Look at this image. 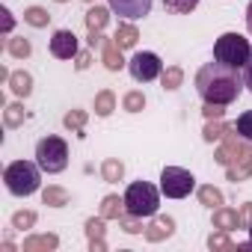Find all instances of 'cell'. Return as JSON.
Instances as JSON below:
<instances>
[{"label":"cell","instance_id":"6da1fadb","mask_svg":"<svg viewBox=\"0 0 252 252\" xmlns=\"http://www.w3.org/2000/svg\"><path fill=\"white\" fill-rule=\"evenodd\" d=\"M240 89H243V77L231 65L205 63L196 74V92L208 104H231V101H237Z\"/></svg>","mask_w":252,"mask_h":252},{"label":"cell","instance_id":"7a4b0ae2","mask_svg":"<svg viewBox=\"0 0 252 252\" xmlns=\"http://www.w3.org/2000/svg\"><path fill=\"white\" fill-rule=\"evenodd\" d=\"M39 169H42V166H39V163H30V160H15V163H9L6 172H3L6 190H9L12 196H30V193H36L39 184H42Z\"/></svg>","mask_w":252,"mask_h":252},{"label":"cell","instance_id":"3957f363","mask_svg":"<svg viewBox=\"0 0 252 252\" xmlns=\"http://www.w3.org/2000/svg\"><path fill=\"white\" fill-rule=\"evenodd\" d=\"M214 60L222 63V65H231V68H240L252 60V48H249V39H243L240 33H222L214 45Z\"/></svg>","mask_w":252,"mask_h":252},{"label":"cell","instance_id":"277c9868","mask_svg":"<svg viewBox=\"0 0 252 252\" xmlns=\"http://www.w3.org/2000/svg\"><path fill=\"white\" fill-rule=\"evenodd\" d=\"M158 205H160V193L149 181H134L128 190H125V208H128V214H134V217H155Z\"/></svg>","mask_w":252,"mask_h":252},{"label":"cell","instance_id":"5b68a950","mask_svg":"<svg viewBox=\"0 0 252 252\" xmlns=\"http://www.w3.org/2000/svg\"><path fill=\"white\" fill-rule=\"evenodd\" d=\"M36 163L48 172V175H57L68 166V146L65 140L60 137H45L36 143Z\"/></svg>","mask_w":252,"mask_h":252},{"label":"cell","instance_id":"8992f818","mask_svg":"<svg viewBox=\"0 0 252 252\" xmlns=\"http://www.w3.org/2000/svg\"><path fill=\"white\" fill-rule=\"evenodd\" d=\"M214 160L220 163V166H231V163H252V140H243L240 134H234V128H228L225 131V137H222V146L217 149V155H214Z\"/></svg>","mask_w":252,"mask_h":252},{"label":"cell","instance_id":"52a82bcc","mask_svg":"<svg viewBox=\"0 0 252 252\" xmlns=\"http://www.w3.org/2000/svg\"><path fill=\"white\" fill-rule=\"evenodd\" d=\"M196 187V178L190 169H181V166H163L160 172V190L166 199H184L190 196V190Z\"/></svg>","mask_w":252,"mask_h":252},{"label":"cell","instance_id":"ba28073f","mask_svg":"<svg viewBox=\"0 0 252 252\" xmlns=\"http://www.w3.org/2000/svg\"><path fill=\"white\" fill-rule=\"evenodd\" d=\"M128 71H131V77H134L137 83H149V80H155V77L163 74V63H160L158 54H152V51H140V54L131 57Z\"/></svg>","mask_w":252,"mask_h":252},{"label":"cell","instance_id":"9c48e42d","mask_svg":"<svg viewBox=\"0 0 252 252\" xmlns=\"http://www.w3.org/2000/svg\"><path fill=\"white\" fill-rule=\"evenodd\" d=\"M107 3L125 21H137V18H146L152 12V0H107Z\"/></svg>","mask_w":252,"mask_h":252},{"label":"cell","instance_id":"30bf717a","mask_svg":"<svg viewBox=\"0 0 252 252\" xmlns=\"http://www.w3.org/2000/svg\"><path fill=\"white\" fill-rule=\"evenodd\" d=\"M51 54L57 57V60H71V57H77L80 51H77V36L71 33V30H57L54 36H51Z\"/></svg>","mask_w":252,"mask_h":252},{"label":"cell","instance_id":"8fae6325","mask_svg":"<svg viewBox=\"0 0 252 252\" xmlns=\"http://www.w3.org/2000/svg\"><path fill=\"white\" fill-rule=\"evenodd\" d=\"M172 231H175V220L172 217H155L149 225H146V240L149 243H160V240H166V237H172Z\"/></svg>","mask_w":252,"mask_h":252},{"label":"cell","instance_id":"7c38bea8","mask_svg":"<svg viewBox=\"0 0 252 252\" xmlns=\"http://www.w3.org/2000/svg\"><path fill=\"white\" fill-rule=\"evenodd\" d=\"M211 222H214V228H222V231L243 228L240 211H234V208H214V217H211Z\"/></svg>","mask_w":252,"mask_h":252},{"label":"cell","instance_id":"4fadbf2b","mask_svg":"<svg viewBox=\"0 0 252 252\" xmlns=\"http://www.w3.org/2000/svg\"><path fill=\"white\" fill-rule=\"evenodd\" d=\"M101 57H104V65H107L110 71H119V68L125 65V60H122V48L116 45V39H104V45H101Z\"/></svg>","mask_w":252,"mask_h":252},{"label":"cell","instance_id":"5bb4252c","mask_svg":"<svg viewBox=\"0 0 252 252\" xmlns=\"http://www.w3.org/2000/svg\"><path fill=\"white\" fill-rule=\"evenodd\" d=\"M60 246V237L57 234H33L24 240V252H48V249H57Z\"/></svg>","mask_w":252,"mask_h":252},{"label":"cell","instance_id":"9a60e30c","mask_svg":"<svg viewBox=\"0 0 252 252\" xmlns=\"http://www.w3.org/2000/svg\"><path fill=\"white\" fill-rule=\"evenodd\" d=\"M83 21H86V30H89V33H101V30L107 27V21H110V12H107L104 6H92V9L83 15Z\"/></svg>","mask_w":252,"mask_h":252},{"label":"cell","instance_id":"2e32d148","mask_svg":"<svg viewBox=\"0 0 252 252\" xmlns=\"http://www.w3.org/2000/svg\"><path fill=\"white\" fill-rule=\"evenodd\" d=\"M116 45L122 48V51H128V48H134L137 45V39H140V33H137V27L134 24H128V21H125V24H119L116 27Z\"/></svg>","mask_w":252,"mask_h":252},{"label":"cell","instance_id":"e0dca14e","mask_svg":"<svg viewBox=\"0 0 252 252\" xmlns=\"http://www.w3.org/2000/svg\"><path fill=\"white\" fill-rule=\"evenodd\" d=\"M101 178H104L107 184L122 181V178H125V163H122L119 158H107V160L101 163Z\"/></svg>","mask_w":252,"mask_h":252},{"label":"cell","instance_id":"ac0fdd59","mask_svg":"<svg viewBox=\"0 0 252 252\" xmlns=\"http://www.w3.org/2000/svg\"><path fill=\"white\" fill-rule=\"evenodd\" d=\"M42 202H45L48 208H65V205L71 202V196H68V190H63V187H57V184H51V187H45Z\"/></svg>","mask_w":252,"mask_h":252},{"label":"cell","instance_id":"d6986e66","mask_svg":"<svg viewBox=\"0 0 252 252\" xmlns=\"http://www.w3.org/2000/svg\"><path fill=\"white\" fill-rule=\"evenodd\" d=\"M125 211H128V208H125V196L119 199V196H104V202H101V217L104 220H119Z\"/></svg>","mask_w":252,"mask_h":252},{"label":"cell","instance_id":"ffe728a7","mask_svg":"<svg viewBox=\"0 0 252 252\" xmlns=\"http://www.w3.org/2000/svg\"><path fill=\"white\" fill-rule=\"evenodd\" d=\"M9 86H12V92H15L18 98H27V95L33 92V77H30L27 71H12Z\"/></svg>","mask_w":252,"mask_h":252},{"label":"cell","instance_id":"44dd1931","mask_svg":"<svg viewBox=\"0 0 252 252\" xmlns=\"http://www.w3.org/2000/svg\"><path fill=\"white\" fill-rule=\"evenodd\" d=\"M208 249L211 252H237V243H231V237H228V231H214L211 237H208Z\"/></svg>","mask_w":252,"mask_h":252},{"label":"cell","instance_id":"7402d4cb","mask_svg":"<svg viewBox=\"0 0 252 252\" xmlns=\"http://www.w3.org/2000/svg\"><path fill=\"white\" fill-rule=\"evenodd\" d=\"M116 110V95L110 92V89H101L98 95H95V113L104 119V116H110Z\"/></svg>","mask_w":252,"mask_h":252},{"label":"cell","instance_id":"603a6c76","mask_svg":"<svg viewBox=\"0 0 252 252\" xmlns=\"http://www.w3.org/2000/svg\"><path fill=\"white\" fill-rule=\"evenodd\" d=\"M228 128H231V125H222V119H208L202 137H205V143H214V140H222Z\"/></svg>","mask_w":252,"mask_h":252},{"label":"cell","instance_id":"cb8c5ba5","mask_svg":"<svg viewBox=\"0 0 252 252\" xmlns=\"http://www.w3.org/2000/svg\"><path fill=\"white\" fill-rule=\"evenodd\" d=\"M199 202L205 208H222V193L214 184H205V187H199Z\"/></svg>","mask_w":252,"mask_h":252},{"label":"cell","instance_id":"d4e9b609","mask_svg":"<svg viewBox=\"0 0 252 252\" xmlns=\"http://www.w3.org/2000/svg\"><path fill=\"white\" fill-rule=\"evenodd\" d=\"M6 51L15 57V60H27L30 54H33V45L27 42V39H21V36H15V39H9L6 42Z\"/></svg>","mask_w":252,"mask_h":252},{"label":"cell","instance_id":"484cf974","mask_svg":"<svg viewBox=\"0 0 252 252\" xmlns=\"http://www.w3.org/2000/svg\"><path fill=\"white\" fill-rule=\"evenodd\" d=\"M24 104H9L6 110H3V125L6 128H18V125H24Z\"/></svg>","mask_w":252,"mask_h":252},{"label":"cell","instance_id":"4316f807","mask_svg":"<svg viewBox=\"0 0 252 252\" xmlns=\"http://www.w3.org/2000/svg\"><path fill=\"white\" fill-rule=\"evenodd\" d=\"M24 21H27L30 27H48L51 15H48V9H42V6H30V9H24Z\"/></svg>","mask_w":252,"mask_h":252},{"label":"cell","instance_id":"83f0119b","mask_svg":"<svg viewBox=\"0 0 252 252\" xmlns=\"http://www.w3.org/2000/svg\"><path fill=\"white\" fill-rule=\"evenodd\" d=\"M181 80H184V71H181L178 65H169V68L160 74V83H163V89H178V86H181Z\"/></svg>","mask_w":252,"mask_h":252},{"label":"cell","instance_id":"f1b7e54d","mask_svg":"<svg viewBox=\"0 0 252 252\" xmlns=\"http://www.w3.org/2000/svg\"><path fill=\"white\" fill-rule=\"evenodd\" d=\"M225 175H228V181H246L249 175H252V163L246 160V163H231V166H225Z\"/></svg>","mask_w":252,"mask_h":252},{"label":"cell","instance_id":"f546056e","mask_svg":"<svg viewBox=\"0 0 252 252\" xmlns=\"http://www.w3.org/2000/svg\"><path fill=\"white\" fill-rule=\"evenodd\" d=\"M163 6L175 15H190L196 6H199V0H163Z\"/></svg>","mask_w":252,"mask_h":252},{"label":"cell","instance_id":"4dcf8cb0","mask_svg":"<svg viewBox=\"0 0 252 252\" xmlns=\"http://www.w3.org/2000/svg\"><path fill=\"white\" fill-rule=\"evenodd\" d=\"M63 125H65L68 131H83V125H86V110H68L65 119H63Z\"/></svg>","mask_w":252,"mask_h":252},{"label":"cell","instance_id":"1f68e13d","mask_svg":"<svg viewBox=\"0 0 252 252\" xmlns=\"http://www.w3.org/2000/svg\"><path fill=\"white\" fill-rule=\"evenodd\" d=\"M119 225L128 231V234H140V231H146L143 217H134V214H122V217H119Z\"/></svg>","mask_w":252,"mask_h":252},{"label":"cell","instance_id":"d6a6232c","mask_svg":"<svg viewBox=\"0 0 252 252\" xmlns=\"http://www.w3.org/2000/svg\"><path fill=\"white\" fill-rule=\"evenodd\" d=\"M234 131H237L243 140H252V110H246V113H240V116H237Z\"/></svg>","mask_w":252,"mask_h":252},{"label":"cell","instance_id":"836d02e7","mask_svg":"<svg viewBox=\"0 0 252 252\" xmlns=\"http://www.w3.org/2000/svg\"><path fill=\"white\" fill-rule=\"evenodd\" d=\"M122 104H125V110H128V113H140L146 107V95L134 89V92H128V95L122 98Z\"/></svg>","mask_w":252,"mask_h":252},{"label":"cell","instance_id":"e575fe53","mask_svg":"<svg viewBox=\"0 0 252 252\" xmlns=\"http://www.w3.org/2000/svg\"><path fill=\"white\" fill-rule=\"evenodd\" d=\"M33 225H36V214H33V211H18V214H12V228L24 231V228H33Z\"/></svg>","mask_w":252,"mask_h":252},{"label":"cell","instance_id":"d590c367","mask_svg":"<svg viewBox=\"0 0 252 252\" xmlns=\"http://www.w3.org/2000/svg\"><path fill=\"white\" fill-rule=\"evenodd\" d=\"M104 231H107V228H104V217H98V220H95V217L86 220V237H89V240L104 237Z\"/></svg>","mask_w":252,"mask_h":252},{"label":"cell","instance_id":"8d00e7d4","mask_svg":"<svg viewBox=\"0 0 252 252\" xmlns=\"http://www.w3.org/2000/svg\"><path fill=\"white\" fill-rule=\"evenodd\" d=\"M222 107H225V104H208V101H205L202 113H205V119H222V113H225Z\"/></svg>","mask_w":252,"mask_h":252},{"label":"cell","instance_id":"74e56055","mask_svg":"<svg viewBox=\"0 0 252 252\" xmlns=\"http://www.w3.org/2000/svg\"><path fill=\"white\" fill-rule=\"evenodd\" d=\"M74 60H77V63H74V65H77V71H86V68H89V63H92L89 51H80V54H77Z\"/></svg>","mask_w":252,"mask_h":252},{"label":"cell","instance_id":"f35d334b","mask_svg":"<svg viewBox=\"0 0 252 252\" xmlns=\"http://www.w3.org/2000/svg\"><path fill=\"white\" fill-rule=\"evenodd\" d=\"M0 15H3V33H12V27H15L12 12H9V9H0Z\"/></svg>","mask_w":252,"mask_h":252},{"label":"cell","instance_id":"ab89813d","mask_svg":"<svg viewBox=\"0 0 252 252\" xmlns=\"http://www.w3.org/2000/svg\"><path fill=\"white\" fill-rule=\"evenodd\" d=\"M240 220H243V228H249V222H252V202L240 208Z\"/></svg>","mask_w":252,"mask_h":252},{"label":"cell","instance_id":"60d3db41","mask_svg":"<svg viewBox=\"0 0 252 252\" xmlns=\"http://www.w3.org/2000/svg\"><path fill=\"white\" fill-rule=\"evenodd\" d=\"M243 68H246V71H243V86H246V89L252 92V60H249V63H246Z\"/></svg>","mask_w":252,"mask_h":252},{"label":"cell","instance_id":"b9f144b4","mask_svg":"<svg viewBox=\"0 0 252 252\" xmlns=\"http://www.w3.org/2000/svg\"><path fill=\"white\" fill-rule=\"evenodd\" d=\"M89 249H92V252H107V243H104V237H98V240H89Z\"/></svg>","mask_w":252,"mask_h":252},{"label":"cell","instance_id":"7bdbcfd3","mask_svg":"<svg viewBox=\"0 0 252 252\" xmlns=\"http://www.w3.org/2000/svg\"><path fill=\"white\" fill-rule=\"evenodd\" d=\"M246 30L252 33V3H249V9H246Z\"/></svg>","mask_w":252,"mask_h":252},{"label":"cell","instance_id":"ee69618b","mask_svg":"<svg viewBox=\"0 0 252 252\" xmlns=\"http://www.w3.org/2000/svg\"><path fill=\"white\" fill-rule=\"evenodd\" d=\"M249 240H252V222H249Z\"/></svg>","mask_w":252,"mask_h":252},{"label":"cell","instance_id":"f6af8a7d","mask_svg":"<svg viewBox=\"0 0 252 252\" xmlns=\"http://www.w3.org/2000/svg\"><path fill=\"white\" fill-rule=\"evenodd\" d=\"M54 3H65V0H54Z\"/></svg>","mask_w":252,"mask_h":252},{"label":"cell","instance_id":"bcb514c9","mask_svg":"<svg viewBox=\"0 0 252 252\" xmlns=\"http://www.w3.org/2000/svg\"><path fill=\"white\" fill-rule=\"evenodd\" d=\"M86 3H92V0H86Z\"/></svg>","mask_w":252,"mask_h":252}]
</instances>
